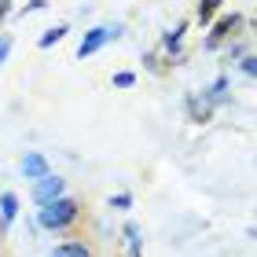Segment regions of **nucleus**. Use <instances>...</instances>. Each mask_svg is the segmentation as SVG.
Masks as SVG:
<instances>
[{
  "mask_svg": "<svg viewBox=\"0 0 257 257\" xmlns=\"http://www.w3.org/2000/svg\"><path fill=\"white\" fill-rule=\"evenodd\" d=\"M77 202L74 198H55V202H48L41 209V224L44 228H66V224H74L77 220Z\"/></svg>",
  "mask_w": 257,
  "mask_h": 257,
  "instance_id": "nucleus-1",
  "label": "nucleus"
},
{
  "mask_svg": "<svg viewBox=\"0 0 257 257\" xmlns=\"http://www.w3.org/2000/svg\"><path fill=\"white\" fill-rule=\"evenodd\" d=\"M114 37H118V30H110V26H96V30H92V33H88L85 41H81V48H77V55H81V59H85V55H92V52H99L103 44H107V41H114Z\"/></svg>",
  "mask_w": 257,
  "mask_h": 257,
  "instance_id": "nucleus-2",
  "label": "nucleus"
},
{
  "mask_svg": "<svg viewBox=\"0 0 257 257\" xmlns=\"http://www.w3.org/2000/svg\"><path fill=\"white\" fill-rule=\"evenodd\" d=\"M33 198H37L41 206H48V202H55V198H63V180L59 177H41L37 180V188H33Z\"/></svg>",
  "mask_w": 257,
  "mask_h": 257,
  "instance_id": "nucleus-3",
  "label": "nucleus"
},
{
  "mask_svg": "<svg viewBox=\"0 0 257 257\" xmlns=\"http://www.w3.org/2000/svg\"><path fill=\"white\" fill-rule=\"evenodd\" d=\"M22 173H26L30 180H41V177H48V162H44V155L30 151V155L22 158Z\"/></svg>",
  "mask_w": 257,
  "mask_h": 257,
  "instance_id": "nucleus-4",
  "label": "nucleus"
},
{
  "mask_svg": "<svg viewBox=\"0 0 257 257\" xmlns=\"http://www.w3.org/2000/svg\"><path fill=\"white\" fill-rule=\"evenodd\" d=\"M48 257H92V250L85 246V242H63L55 253H48Z\"/></svg>",
  "mask_w": 257,
  "mask_h": 257,
  "instance_id": "nucleus-5",
  "label": "nucleus"
},
{
  "mask_svg": "<svg viewBox=\"0 0 257 257\" xmlns=\"http://www.w3.org/2000/svg\"><path fill=\"white\" fill-rule=\"evenodd\" d=\"M0 206H4V209H0V213H4V220H11V217H15V209H19V198L15 195H0Z\"/></svg>",
  "mask_w": 257,
  "mask_h": 257,
  "instance_id": "nucleus-6",
  "label": "nucleus"
},
{
  "mask_svg": "<svg viewBox=\"0 0 257 257\" xmlns=\"http://www.w3.org/2000/svg\"><path fill=\"white\" fill-rule=\"evenodd\" d=\"M63 37H66V26H55V30H48V33H44V37H41V48H48V44L63 41Z\"/></svg>",
  "mask_w": 257,
  "mask_h": 257,
  "instance_id": "nucleus-7",
  "label": "nucleus"
},
{
  "mask_svg": "<svg viewBox=\"0 0 257 257\" xmlns=\"http://www.w3.org/2000/svg\"><path fill=\"white\" fill-rule=\"evenodd\" d=\"M235 22H239V19H235V15H231V19H224V22H220V26H217V30H213V37H209V44H217V41H220V37H224V33H228V30H231V26H235Z\"/></svg>",
  "mask_w": 257,
  "mask_h": 257,
  "instance_id": "nucleus-8",
  "label": "nucleus"
},
{
  "mask_svg": "<svg viewBox=\"0 0 257 257\" xmlns=\"http://www.w3.org/2000/svg\"><path fill=\"white\" fill-rule=\"evenodd\" d=\"M217 4H220V0H206V4L198 8V19L206 22V19H209V15H213V11H217Z\"/></svg>",
  "mask_w": 257,
  "mask_h": 257,
  "instance_id": "nucleus-9",
  "label": "nucleus"
},
{
  "mask_svg": "<svg viewBox=\"0 0 257 257\" xmlns=\"http://www.w3.org/2000/svg\"><path fill=\"white\" fill-rule=\"evenodd\" d=\"M133 74H114V85H118V88H133Z\"/></svg>",
  "mask_w": 257,
  "mask_h": 257,
  "instance_id": "nucleus-10",
  "label": "nucleus"
},
{
  "mask_svg": "<svg viewBox=\"0 0 257 257\" xmlns=\"http://www.w3.org/2000/svg\"><path fill=\"white\" fill-rule=\"evenodd\" d=\"M8 52H11V41H8V37H0V63L8 59Z\"/></svg>",
  "mask_w": 257,
  "mask_h": 257,
  "instance_id": "nucleus-11",
  "label": "nucleus"
},
{
  "mask_svg": "<svg viewBox=\"0 0 257 257\" xmlns=\"http://www.w3.org/2000/svg\"><path fill=\"white\" fill-rule=\"evenodd\" d=\"M125 231H128V239H133V235H140V231H136V224H128ZM133 257H140V250H136V242H133Z\"/></svg>",
  "mask_w": 257,
  "mask_h": 257,
  "instance_id": "nucleus-12",
  "label": "nucleus"
},
{
  "mask_svg": "<svg viewBox=\"0 0 257 257\" xmlns=\"http://www.w3.org/2000/svg\"><path fill=\"white\" fill-rule=\"evenodd\" d=\"M44 4H48V0H30V4H26V11H41Z\"/></svg>",
  "mask_w": 257,
  "mask_h": 257,
  "instance_id": "nucleus-13",
  "label": "nucleus"
},
{
  "mask_svg": "<svg viewBox=\"0 0 257 257\" xmlns=\"http://www.w3.org/2000/svg\"><path fill=\"white\" fill-rule=\"evenodd\" d=\"M8 11H11V8H8V0H0V19H4Z\"/></svg>",
  "mask_w": 257,
  "mask_h": 257,
  "instance_id": "nucleus-14",
  "label": "nucleus"
}]
</instances>
